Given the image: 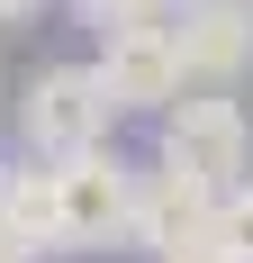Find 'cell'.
<instances>
[{"label": "cell", "instance_id": "6da1fadb", "mask_svg": "<svg viewBox=\"0 0 253 263\" xmlns=\"http://www.w3.org/2000/svg\"><path fill=\"white\" fill-rule=\"evenodd\" d=\"M154 163L163 173H181V182L199 191H244L253 182V118L244 100H226V91H190V100L163 109V136H154Z\"/></svg>", "mask_w": 253, "mask_h": 263}, {"label": "cell", "instance_id": "7a4b0ae2", "mask_svg": "<svg viewBox=\"0 0 253 263\" xmlns=\"http://www.w3.org/2000/svg\"><path fill=\"white\" fill-rule=\"evenodd\" d=\"M109 127H118V100H109L100 64H46L27 73V100H18V136L36 163H73V155H100Z\"/></svg>", "mask_w": 253, "mask_h": 263}, {"label": "cell", "instance_id": "3957f363", "mask_svg": "<svg viewBox=\"0 0 253 263\" xmlns=\"http://www.w3.org/2000/svg\"><path fill=\"white\" fill-rule=\"evenodd\" d=\"M136 163L118 145L100 155L54 163V200H64V254H100V245H126V209H136Z\"/></svg>", "mask_w": 253, "mask_h": 263}, {"label": "cell", "instance_id": "277c9868", "mask_svg": "<svg viewBox=\"0 0 253 263\" xmlns=\"http://www.w3.org/2000/svg\"><path fill=\"white\" fill-rule=\"evenodd\" d=\"M100 82H109V100H118V118L126 109H163L172 100H190V73H181V36H172V18H145V27H118V36H100Z\"/></svg>", "mask_w": 253, "mask_h": 263}, {"label": "cell", "instance_id": "5b68a950", "mask_svg": "<svg viewBox=\"0 0 253 263\" xmlns=\"http://www.w3.org/2000/svg\"><path fill=\"white\" fill-rule=\"evenodd\" d=\"M208 227H217V191H199V182H181V173L154 163L145 182H136V209H126V254L172 263L181 245H199Z\"/></svg>", "mask_w": 253, "mask_h": 263}, {"label": "cell", "instance_id": "8992f818", "mask_svg": "<svg viewBox=\"0 0 253 263\" xmlns=\"http://www.w3.org/2000/svg\"><path fill=\"white\" fill-rule=\"evenodd\" d=\"M172 36H181L190 91H226V82L253 73V0H199V9L172 18Z\"/></svg>", "mask_w": 253, "mask_h": 263}, {"label": "cell", "instance_id": "52a82bcc", "mask_svg": "<svg viewBox=\"0 0 253 263\" xmlns=\"http://www.w3.org/2000/svg\"><path fill=\"white\" fill-rule=\"evenodd\" d=\"M0 245H18L27 263L64 254V200H54V163H18L9 182V218H0Z\"/></svg>", "mask_w": 253, "mask_h": 263}, {"label": "cell", "instance_id": "ba28073f", "mask_svg": "<svg viewBox=\"0 0 253 263\" xmlns=\"http://www.w3.org/2000/svg\"><path fill=\"white\" fill-rule=\"evenodd\" d=\"M217 245H226V263H253V182L217 200Z\"/></svg>", "mask_w": 253, "mask_h": 263}, {"label": "cell", "instance_id": "9c48e42d", "mask_svg": "<svg viewBox=\"0 0 253 263\" xmlns=\"http://www.w3.org/2000/svg\"><path fill=\"white\" fill-rule=\"evenodd\" d=\"M73 18L91 27V36H118V27H145V18H163L154 0H73Z\"/></svg>", "mask_w": 253, "mask_h": 263}, {"label": "cell", "instance_id": "30bf717a", "mask_svg": "<svg viewBox=\"0 0 253 263\" xmlns=\"http://www.w3.org/2000/svg\"><path fill=\"white\" fill-rule=\"evenodd\" d=\"M172 263H226V245H217V227H208V236H199V245H181V254H172Z\"/></svg>", "mask_w": 253, "mask_h": 263}, {"label": "cell", "instance_id": "8fae6325", "mask_svg": "<svg viewBox=\"0 0 253 263\" xmlns=\"http://www.w3.org/2000/svg\"><path fill=\"white\" fill-rule=\"evenodd\" d=\"M46 0H0V27H18V18H36Z\"/></svg>", "mask_w": 253, "mask_h": 263}, {"label": "cell", "instance_id": "7c38bea8", "mask_svg": "<svg viewBox=\"0 0 253 263\" xmlns=\"http://www.w3.org/2000/svg\"><path fill=\"white\" fill-rule=\"evenodd\" d=\"M9 182H18V163H9V155H0V218H9Z\"/></svg>", "mask_w": 253, "mask_h": 263}, {"label": "cell", "instance_id": "4fadbf2b", "mask_svg": "<svg viewBox=\"0 0 253 263\" xmlns=\"http://www.w3.org/2000/svg\"><path fill=\"white\" fill-rule=\"evenodd\" d=\"M154 9H163V18H181V9H199V0H154Z\"/></svg>", "mask_w": 253, "mask_h": 263}, {"label": "cell", "instance_id": "5bb4252c", "mask_svg": "<svg viewBox=\"0 0 253 263\" xmlns=\"http://www.w3.org/2000/svg\"><path fill=\"white\" fill-rule=\"evenodd\" d=\"M0 263H27V254H18V245H0Z\"/></svg>", "mask_w": 253, "mask_h": 263}]
</instances>
